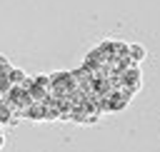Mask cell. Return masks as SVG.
<instances>
[{"label":"cell","mask_w":160,"mask_h":152,"mask_svg":"<svg viewBox=\"0 0 160 152\" xmlns=\"http://www.w3.org/2000/svg\"><path fill=\"white\" fill-rule=\"evenodd\" d=\"M0 147H2V132H0Z\"/></svg>","instance_id":"cell-3"},{"label":"cell","mask_w":160,"mask_h":152,"mask_svg":"<svg viewBox=\"0 0 160 152\" xmlns=\"http://www.w3.org/2000/svg\"><path fill=\"white\" fill-rule=\"evenodd\" d=\"M128 55H130V60L138 65V62L145 57V47H140V45H128Z\"/></svg>","instance_id":"cell-1"},{"label":"cell","mask_w":160,"mask_h":152,"mask_svg":"<svg viewBox=\"0 0 160 152\" xmlns=\"http://www.w3.org/2000/svg\"><path fill=\"white\" fill-rule=\"evenodd\" d=\"M12 120V107L5 102V100H0V125H5V122H10Z\"/></svg>","instance_id":"cell-2"}]
</instances>
